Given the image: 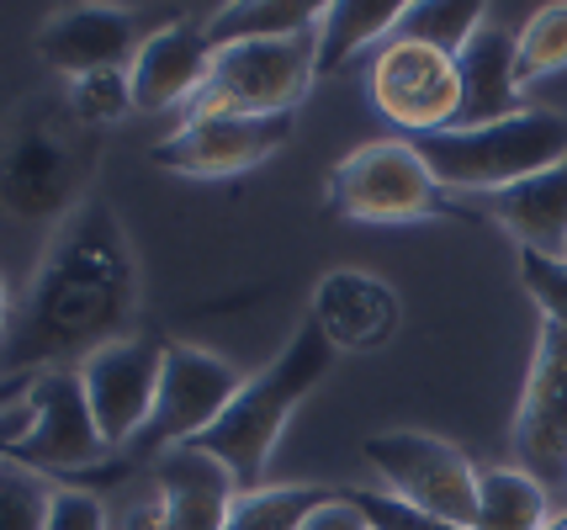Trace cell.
Returning a JSON list of instances; mask_svg holds the SVG:
<instances>
[{"label": "cell", "instance_id": "15", "mask_svg": "<svg viewBox=\"0 0 567 530\" xmlns=\"http://www.w3.org/2000/svg\"><path fill=\"white\" fill-rule=\"evenodd\" d=\"M148 32L154 27H144V17L127 6H64L38 27V59L53 75H64V85L85 75H117L133 64Z\"/></svg>", "mask_w": 567, "mask_h": 530}, {"label": "cell", "instance_id": "20", "mask_svg": "<svg viewBox=\"0 0 567 530\" xmlns=\"http://www.w3.org/2000/svg\"><path fill=\"white\" fill-rule=\"evenodd\" d=\"M409 17V0H329L319 22V80L340 75L350 59L393 43Z\"/></svg>", "mask_w": 567, "mask_h": 530}, {"label": "cell", "instance_id": "26", "mask_svg": "<svg viewBox=\"0 0 567 530\" xmlns=\"http://www.w3.org/2000/svg\"><path fill=\"white\" fill-rule=\"evenodd\" d=\"M519 85L530 91L536 80L567 70V0H551L542 6L530 22L519 27V53H515Z\"/></svg>", "mask_w": 567, "mask_h": 530}, {"label": "cell", "instance_id": "17", "mask_svg": "<svg viewBox=\"0 0 567 530\" xmlns=\"http://www.w3.org/2000/svg\"><path fill=\"white\" fill-rule=\"evenodd\" d=\"M234 499H239V482L218 456L197 446L154 456V505L165 530H228Z\"/></svg>", "mask_w": 567, "mask_h": 530}, {"label": "cell", "instance_id": "25", "mask_svg": "<svg viewBox=\"0 0 567 530\" xmlns=\"http://www.w3.org/2000/svg\"><path fill=\"white\" fill-rule=\"evenodd\" d=\"M59 482L0 451V530H49Z\"/></svg>", "mask_w": 567, "mask_h": 530}, {"label": "cell", "instance_id": "8", "mask_svg": "<svg viewBox=\"0 0 567 530\" xmlns=\"http://www.w3.org/2000/svg\"><path fill=\"white\" fill-rule=\"evenodd\" d=\"M11 461H22L43 478H96L101 467H117L123 456L101 440L96 414L85 404L80 372H38L32 398H27V429L11 446Z\"/></svg>", "mask_w": 567, "mask_h": 530}, {"label": "cell", "instance_id": "2", "mask_svg": "<svg viewBox=\"0 0 567 530\" xmlns=\"http://www.w3.org/2000/svg\"><path fill=\"white\" fill-rule=\"evenodd\" d=\"M101 127L80 123L64 91H32L0 117V212L59 228L96 197Z\"/></svg>", "mask_w": 567, "mask_h": 530}, {"label": "cell", "instance_id": "32", "mask_svg": "<svg viewBox=\"0 0 567 530\" xmlns=\"http://www.w3.org/2000/svg\"><path fill=\"white\" fill-rule=\"evenodd\" d=\"M32 382L38 377H0V408H17L32 398Z\"/></svg>", "mask_w": 567, "mask_h": 530}, {"label": "cell", "instance_id": "3", "mask_svg": "<svg viewBox=\"0 0 567 530\" xmlns=\"http://www.w3.org/2000/svg\"><path fill=\"white\" fill-rule=\"evenodd\" d=\"M329 372H334V345L319 334L313 319H302L292 329V340L260 372H249L245 387L234 393V404L223 408V419L192 446L218 456L223 467L234 472L239 493L266 488L271 482V456L281 446L287 425H292V414L308 404V393H319V382Z\"/></svg>", "mask_w": 567, "mask_h": 530}, {"label": "cell", "instance_id": "29", "mask_svg": "<svg viewBox=\"0 0 567 530\" xmlns=\"http://www.w3.org/2000/svg\"><path fill=\"white\" fill-rule=\"evenodd\" d=\"M346 493H350V505L361 509L367 530H467V526H451V520H435L424 509L403 505V499L382 493V488H346Z\"/></svg>", "mask_w": 567, "mask_h": 530}, {"label": "cell", "instance_id": "31", "mask_svg": "<svg viewBox=\"0 0 567 530\" xmlns=\"http://www.w3.org/2000/svg\"><path fill=\"white\" fill-rule=\"evenodd\" d=\"M302 530H367V520H361V509L350 505L346 488H334V499L313 509V515L302 520Z\"/></svg>", "mask_w": 567, "mask_h": 530}, {"label": "cell", "instance_id": "16", "mask_svg": "<svg viewBox=\"0 0 567 530\" xmlns=\"http://www.w3.org/2000/svg\"><path fill=\"white\" fill-rule=\"evenodd\" d=\"M213 70V38H207V11L202 17H171L144 38V49L127 64L133 85V112H186V102L207 85Z\"/></svg>", "mask_w": 567, "mask_h": 530}, {"label": "cell", "instance_id": "27", "mask_svg": "<svg viewBox=\"0 0 567 530\" xmlns=\"http://www.w3.org/2000/svg\"><path fill=\"white\" fill-rule=\"evenodd\" d=\"M64 96H70L74 117L91 127H106L123 123L127 112H133V85H127V70H117V75H85V80H70L64 85Z\"/></svg>", "mask_w": 567, "mask_h": 530}, {"label": "cell", "instance_id": "1", "mask_svg": "<svg viewBox=\"0 0 567 530\" xmlns=\"http://www.w3.org/2000/svg\"><path fill=\"white\" fill-rule=\"evenodd\" d=\"M138 298L144 277L123 212L96 191L49 233L32 287L0 340V377L74 372L80 361L133 334Z\"/></svg>", "mask_w": 567, "mask_h": 530}, {"label": "cell", "instance_id": "19", "mask_svg": "<svg viewBox=\"0 0 567 530\" xmlns=\"http://www.w3.org/2000/svg\"><path fill=\"white\" fill-rule=\"evenodd\" d=\"M483 218H494L515 239V250L567 254V159L509 191L483 197Z\"/></svg>", "mask_w": 567, "mask_h": 530}, {"label": "cell", "instance_id": "18", "mask_svg": "<svg viewBox=\"0 0 567 530\" xmlns=\"http://www.w3.org/2000/svg\"><path fill=\"white\" fill-rule=\"evenodd\" d=\"M515 53H519V32L498 27L494 17L477 27V38L467 49L456 53V75H462L456 127H488L525 112V85H519Z\"/></svg>", "mask_w": 567, "mask_h": 530}, {"label": "cell", "instance_id": "30", "mask_svg": "<svg viewBox=\"0 0 567 530\" xmlns=\"http://www.w3.org/2000/svg\"><path fill=\"white\" fill-rule=\"evenodd\" d=\"M49 530H112V515H106L96 488H85V482H59Z\"/></svg>", "mask_w": 567, "mask_h": 530}, {"label": "cell", "instance_id": "23", "mask_svg": "<svg viewBox=\"0 0 567 530\" xmlns=\"http://www.w3.org/2000/svg\"><path fill=\"white\" fill-rule=\"evenodd\" d=\"M329 499H334V488H323V482H266V488H249L234 499L228 530H302V520Z\"/></svg>", "mask_w": 567, "mask_h": 530}, {"label": "cell", "instance_id": "6", "mask_svg": "<svg viewBox=\"0 0 567 530\" xmlns=\"http://www.w3.org/2000/svg\"><path fill=\"white\" fill-rule=\"evenodd\" d=\"M319 80V32L260 38L213 49L207 85L186 102V117H297L302 96Z\"/></svg>", "mask_w": 567, "mask_h": 530}, {"label": "cell", "instance_id": "9", "mask_svg": "<svg viewBox=\"0 0 567 530\" xmlns=\"http://www.w3.org/2000/svg\"><path fill=\"white\" fill-rule=\"evenodd\" d=\"M509 451L515 467L530 472L551 493V505H567V329L536 324L525 387H519L515 419H509Z\"/></svg>", "mask_w": 567, "mask_h": 530}, {"label": "cell", "instance_id": "34", "mask_svg": "<svg viewBox=\"0 0 567 530\" xmlns=\"http://www.w3.org/2000/svg\"><path fill=\"white\" fill-rule=\"evenodd\" d=\"M546 530H567V505L557 509V515H551V520H546Z\"/></svg>", "mask_w": 567, "mask_h": 530}, {"label": "cell", "instance_id": "14", "mask_svg": "<svg viewBox=\"0 0 567 530\" xmlns=\"http://www.w3.org/2000/svg\"><path fill=\"white\" fill-rule=\"evenodd\" d=\"M308 319L334 345V355H371V351H388L398 340V329H403V298H398L393 281L377 277V271L334 266L313 287Z\"/></svg>", "mask_w": 567, "mask_h": 530}, {"label": "cell", "instance_id": "33", "mask_svg": "<svg viewBox=\"0 0 567 530\" xmlns=\"http://www.w3.org/2000/svg\"><path fill=\"white\" fill-rule=\"evenodd\" d=\"M11 313H17V308H11V292H6V281H0V340H6V329H11Z\"/></svg>", "mask_w": 567, "mask_h": 530}, {"label": "cell", "instance_id": "4", "mask_svg": "<svg viewBox=\"0 0 567 530\" xmlns=\"http://www.w3.org/2000/svg\"><path fill=\"white\" fill-rule=\"evenodd\" d=\"M424 154L451 197H494L519 180L542 176L567 159V112L557 106H525L488 127H445L430 138H409Z\"/></svg>", "mask_w": 567, "mask_h": 530}, {"label": "cell", "instance_id": "5", "mask_svg": "<svg viewBox=\"0 0 567 530\" xmlns=\"http://www.w3.org/2000/svg\"><path fill=\"white\" fill-rule=\"evenodd\" d=\"M323 202L334 218L346 224H371V228H398V224H477L483 207H467L462 197H451L435 170L424 165V154L409 138H377L350 149L334 170H329V191Z\"/></svg>", "mask_w": 567, "mask_h": 530}, {"label": "cell", "instance_id": "10", "mask_svg": "<svg viewBox=\"0 0 567 530\" xmlns=\"http://www.w3.org/2000/svg\"><path fill=\"white\" fill-rule=\"evenodd\" d=\"M245 387V372L234 361H223L207 345H165V372H159V398L138 435V456H165L175 446H192L223 419V408L234 404V393Z\"/></svg>", "mask_w": 567, "mask_h": 530}, {"label": "cell", "instance_id": "13", "mask_svg": "<svg viewBox=\"0 0 567 530\" xmlns=\"http://www.w3.org/2000/svg\"><path fill=\"white\" fill-rule=\"evenodd\" d=\"M292 123L297 117H186L148 149V165L181 180H234L287 149Z\"/></svg>", "mask_w": 567, "mask_h": 530}, {"label": "cell", "instance_id": "28", "mask_svg": "<svg viewBox=\"0 0 567 530\" xmlns=\"http://www.w3.org/2000/svg\"><path fill=\"white\" fill-rule=\"evenodd\" d=\"M519 260V287L536 303L546 324L567 329V254H542V250H515Z\"/></svg>", "mask_w": 567, "mask_h": 530}, {"label": "cell", "instance_id": "7", "mask_svg": "<svg viewBox=\"0 0 567 530\" xmlns=\"http://www.w3.org/2000/svg\"><path fill=\"white\" fill-rule=\"evenodd\" d=\"M361 456L382 478V493L451 526H477V461L462 446L430 429H382L361 440Z\"/></svg>", "mask_w": 567, "mask_h": 530}, {"label": "cell", "instance_id": "12", "mask_svg": "<svg viewBox=\"0 0 567 530\" xmlns=\"http://www.w3.org/2000/svg\"><path fill=\"white\" fill-rule=\"evenodd\" d=\"M165 345L159 334H127L117 345L96 351L91 361H80V387H85V404L96 414L101 440L112 451H133L138 435H144L154 398H159V372H165Z\"/></svg>", "mask_w": 567, "mask_h": 530}, {"label": "cell", "instance_id": "11", "mask_svg": "<svg viewBox=\"0 0 567 530\" xmlns=\"http://www.w3.org/2000/svg\"><path fill=\"white\" fill-rule=\"evenodd\" d=\"M371 106L409 138H430L456 127L462 112V75H456V59L441 49H430L420 38H403L371 53V75H367Z\"/></svg>", "mask_w": 567, "mask_h": 530}, {"label": "cell", "instance_id": "24", "mask_svg": "<svg viewBox=\"0 0 567 530\" xmlns=\"http://www.w3.org/2000/svg\"><path fill=\"white\" fill-rule=\"evenodd\" d=\"M488 22V6L483 0H409V17H403V38H420L430 49L456 53L477 38V27Z\"/></svg>", "mask_w": 567, "mask_h": 530}, {"label": "cell", "instance_id": "22", "mask_svg": "<svg viewBox=\"0 0 567 530\" xmlns=\"http://www.w3.org/2000/svg\"><path fill=\"white\" fill-rule=\"evenodd\" d=\"M557 509L551 493L530 472L509 467H477V526L472 530H546Z\"/></svg>", "mask_w": 567, "mask_h": 530}, {"label": "cell", "instance_id": "21", "mask_svg": "<svg viewBox=\"0 0 567 530\" xmlns=\"http://www.w3.org/2000/svg\"><path fill=\"white\" fill-rule=\"evenodd\" d=\"M319 22H323L319 0H234V6H213L207 11V38H213V49H228V43L319 32Z\"/></svg>", "mask_w": 567, "mask_h": 530}]
</instances>
